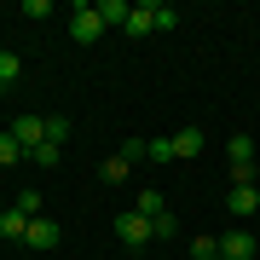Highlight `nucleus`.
<instances>
[{"label":"nucleus","instance_id":"f257e3e1","mask_svg":"<svg viewBox=\"0 0 260 260\" xmlns=\"http://www.w3.org/2000/svg\"><path fill=\"white\" fill-rule=\"evenodd\" d=\"M225 156H232V185H254V139L249 133H237L225 145Z\"/></svg>","mask_w":260,"mask_h":260},{"label":"nucleus","instance_id":"f03ea898","mask_svg":"<svg viewBox=\"0 0 260 260\" xmlns=\"http://www.w3.org/2000/svg\"><path fill=\"white\" fill-rule=\"evenodd\" d=\"M104 29H110V23L99 18V6H87V0H81V6H75V18H70V35H75V47H93V41L104 35Z\"/></svg>","mask_w":260,"mask_h":260},{"label":"nucleus","instance_id":"7ed1b4c3","mask_svg":"<svg viewBox=\"0 0 260 260\" xmlns=\"http://www.w3.org/2000/svg\"><path fill=\"white\" fill-rule=\"evenodd\" d=\"M116 237L127 243V249H145V243L156 237V232H150V220H145L139 208H121V214H116Z\"/></svg>","mask_w":260,"mask_h":260},{"label":"nucleus","instance_id":"20e7f679","mask_svg":"<svg viewBox=\"0 0 260 260\" xmlns=\"http://www.w3.org/2000/svg\"><path fill=\"white\" fill-rule=\"evenodd\" d=\"M6 133L23 145V156H29V150L47 139V116H29V110H23V116H12V127H6Z\"/></svg>","mask_w":260,"mask_h":260},{"label":"nucleus","instance_id":"39448f33","mask_svg":"<svg viewBox=\"0 0 260 260\" xmlns=\"http://www.w3.org/2000/svg\"><path fill=\"white\" fill-rule=\"evenodd\" d=\"M156 0H145V6H133L127 12V23H121V35H127V41H145V35H156Z\"/></svg>","mask_w":260,"mask_h":260},{"label":"nucleus","instance_id":"423d86ee","mask_svg":"<svg viewBox=\"0 0 260 260\" xmlns=\"http://www.w3.org/2000/svg\"><path fill=\"white\" fill-rule=\"evenodd\" d=\"M139 156H145V145H139V139H127V145H121V150H116L110 162L99 168V174H104V179H127V174H133V162H139Z\"/></svg>","mask_w":260,"mask_h":260},{"label":"nucleus","instance_id":"0eeeda50","mask_svg":"<svg viewBox=\"0 0 260 260\" xmlns=\"http://www.w3.org/2000/svg\"><path fill=\"white\" fill-rule=\"evenodd\" d=\"M254 249L260 243H254V232H243V225L220 237V260H254Z\"/></svg>","mask_w":260,"mask_h":260},{"label":"nucleus","instance_id":"6e6552de","mask_svg":"<svg viewBox=\"0 0 260 260\" xmlns=\"http://www.w3.org/2000/svg\"><path fill=\"white\" fill-rule=\"evenodd\" d=\"M23 249H58V220H29V232H23Z\"/></svg>","mask_w":260,"mask_h":260},{"label":"nucleus","instance_id":"1a4fd4ad","mask_svg":"<svg viewBox=\"0 0 260 260\" xmlns=\"http://www.w3.org/2000/svg\"><path fill=\"white\" fill-rule=\"evenodd\" d=\"M225 208H232L237 220H249V214L260 208V191H254V185H232V197H225Z\"/></svg>","mask_w":260,"mask_h":260},{"label":"nucleus","instance_id":"9d476101","mask_svg":"<svg viewBox=\"0 0 260 260\" xmlns=\"http://www.w3.org/2000/svg\"><path fill=\"white\" fill-rule=\"evenodd\" d=\"M23 232H29V214L12 203L6 214H0V237H6V243H23Z\"/></svg>","mask_w":260,"mask_h":260},{"label":"nucleus","instance_id":"9b49d317","mask_svg":"<svg viewBox=\"0 0 260 260\" xmlns=\"http://www.w3.org/2000/svg\"><path fill=\"white\" fill-rule=\"evenodd\" d=\"M203 150V127H179L174 133V156H197Z\"/></svg>","mask_w":260,"mask_h":260},{"label":"nucleus","instance_id":"f8f14e48","mask_svg":"<svg viewBox=\"0 0 260 260\" xmlns=\"http://www.w3.org/2000/svg\"><path fill=\"white\" fill-rule=\"evenodd\" d=\"M29 162H35V168H58V162H64V145H52V139H41L35 150H29Z\"/></svg>","mask_w":260,"mask_h":260},{"label":"nucleus","instance_id":"ddd939ff","mask_svg":"<svg viewBox=\"0 0 260 260\" xmlns=\"http://www.w3.org/2000/svg\"><path fill=\"white\" fill-rule=\"evenodd\" d=\"M133 208H139L145 220H162V214H168V203H162V191H139V203H133Z\"/></svg>","mask_w":260,"mask_h":260},{"label":"nucleus","instance_id":"4468645a","mask_svg":"<svg viewBox=\"0 0 260 260\" xmlns=\"http://www.w3.org/2000/svg\"><path fill=\"white\" fill-rule=\"evenodd\" d=\"M127 12H133L127 0H99V18H104V23H116V29L127 23Z\"/></svg>","mask_w":260,"mask_h":260},{"label":"nucleus","instance_id":"2eb2a0df","mask_svg":"<svg viewBox=\"0 0 260 260\" xmlns=\"http://www.w3.org/2000/svg\"><path fill=\"white\" fill-rule=\"evenodd\" d=\"M18 75H23V58L18 52H0V87H12Z\"/></svg>","mask_w":260,"mask_h":260},{"label":"nucleus","instance_id":"dca6fc26","mask_svg":"<svg viewBox=\"0 0 260 260\" xmlns=\"http://www.w3.org/2000/svg\"><path fill=\"white\" fill-rule=\"evenodd\" d=\"M12 162H23V145L12 133H0V168H12Z\"/></svg>","mask_w":260,"mask_h":260},{"label":"nucleus","instance_id":"f3484780","mask_svg":"<svg viewBox=\"0 0 260 260\" xmlns=\"http://www.w3.org/2000/svg\"><path fill=\"white\" fill-rule=\"evenodd\" d=\"M191 260H220V237H197L191 243Z\"/></svg>","mask_w":260,"mask_h":260},{"label":"nucleus","instance_id":"a211bd4d","mask_svg":"<svg viewBox=\"0 0 260 260\" xmlns=\"http://www.w3.org/2000/svg\"><path fill=\"white\" fill-rule=\"evenodd\" d=\"M145 156H150V162H174V139H150Z\"/></svg>","mask_w":260,"mask_h":260},{"label":"nucleus","instance_id":"6ab92c4d","mask_svg":"<svg viewBox=\"0 0 260 260\" xmlns=\"http://www.w3.org/2000/svg\"><path fill=\"white\" fill-rule=\"evenodd\" d=\"M18 208L29 214V220H41V191H18Z\"/></svg>","mask_w":260,"mask_h":260},{"label":"nucleus","instance_id":"aec40b11","mask_svg":"<svg viewBox=\"0 0 260 260\" xmlns=\"http://www.w3.org/2000/svg\"><path fill=\"white\" fill-rule=\"evenodd\" d=\"M64 133H70V121H64V116H47V139L64 145Z\"/></svg>","mask_w":260,"mask_h":260},{"label":"nucleus","instance_id":"412c9836","mask_svg":"<svg viewBox=\"0 0 260 260\" xmlns=\"http://www.w3.org/2000/svg\"><path fill=\"white\" fill-rule=\"evenodd\" d=\"M150 232H156V237H174V232H179V220H174V214H162V220H150Z\"/></svg>","mask_w":260,"mask_h":260}]
</instances>
